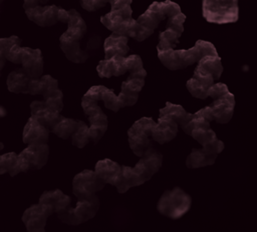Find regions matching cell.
I'll return each mask as SVG.
<instances>
[{
    "label": "cell",
    "mask_w": 257,
    "mask_h": 232,
    "mask_svg": "<svg viewBox=\"0 0 257 232\" xmlns=\"http://www.w3.org/2000/svg\"><path fill=\"white\" fill-rule=\"evenodd\" d=\"M133 0H111L110 11L100 17L101 24L113 33L133 38L139 42L149 38L145 29L133 18Z\"/></svg>",
    "instance_id": "cell-1"
},
{
    "label": "cell",
    "mask_w": 257,
    "mask_h": 232,
    "mask_svg": "<svg viewBox=\"0 0 257 232\" xmlns=\"http://www.w3.org/2000/svg\"><path fill=\"white\" fill-rule=\"evenodd\" d=\"M67 11V30L60 36L59 45L69 61L73 63H84L88 59L89 54L87 51L81 49L80 41L87 32V26L76 10L70 9Z\"/></svg>",
    "instance_id": "cell-2"
},
{
    "label": "cell",
    "mask_w": 257,
    "mask_h": 232,
    "mask_svg": "<svg viewBox=\"0 0 257 232\" xmlns=\"http://www.w3.org/2000/svg\"><path fill=\"white\" fill-rule=\"evenodd\" d=\"M158 50V57L162 64L170 70H181L207 55H218L215 46L208 41L198 40L190 49L175 50L172 47H165Z\"/></svg>",
    "instance_id": "cell-3"
},
{
    "label": "cell",
    "mask_w": 257,
    "mask_h": 232,
    "mask_svg": "<svg viewBox=\"0 0 257 232\" xmlns=\"http://www.w3.org/2000/svg\"><path fill=\"white\" fill-rule=\"evenodd\" d=\"M49 0H23L27 18L41 27L53 26L58 22L67 23L68 11L56 5H46Z\"/></svg>",
    "instance_id": "cell-4"
},
{
    "label": "cell",
    "mask_w": 257,
    "mask_h": 232,
    "mask_svg": "<svg viewBox=\"0 0 257 232\" xmlns=\"http://www.w3.org/2000/svg\"><path fill=\"white\" fill-rule=\"evenodd\" d=\"M186 134L198 141L206 151L219 154L224 149V143L217 138L216 133L211 129L210 122L198 113H194L189 123L182 129Z\"/></svg>",
    "instance_id": "cell-5"
},
{
    "label": "cell",
    "mask_w": 257,
    "mask_h": 232,
    "mask_svg": "<svg viewBox=\"0 0 257 232\" xmlns=\"http://www.w3.org/2000/svg\"><path fill=\"white\" fill-rule=\"evenodd\" d=\"M21 43L13 44L7 54V61L20 64L23 71L32 79L39 78L43 73V58L39 49L21 47Z\"/></svg>",
    "instance_id": "cell-6"
},
{
    "label": "cell",
    "mask_w": 257,
    "mask_h": 232,
    "mask_svg": "<svg viewBox=\"0 0 257 232\" xmlns=\"http://www.w3.org/2000/svg\"><path fill=\"white\" fill-rule=\"evenodd\" d=\"M192 198L180 187H175L163 193L159 199L157 209L160 214L177 220L183 217L191 208Z\"/></svg>",
    "instance_id": "cell-7"
},
{
    "label": "cell",
    "mask_w": 257,
    "mask_h": 232,
    "mask_svg": "<svg viewBox=\"0 0 257 232\" xmlns=\"http://www.w3.org/2000/svg\"><path fill=\"white\" fill-rule=\"evenodd\" d=\"M202 14L210 23H235L239 18L238 0H203Z\"/></svg>",
    "instance_id": "cell-8"
},
{
    "label": "cell",
    "mask_w": 257,
    "mask_h": 232,
    "mask_svg": "<svg viewBox=\"0 0 257 232\" xmlns=\"http://www.w3.org/2000/svg\"><path fill=\"white\" fill-rule=\"evenodd\" d=\"M180 12H182L180 6L173 1H155L149 6L145 13H143L137 19V22L145 29L146 33L150 37L154 30L159 26L161 21H163L165 18H170Z\"/></svg>",
    "instance_id": "cell-9"
},
{
    "label": "cell",
    "mask_w": 257,
    "mask_h": 232,
    "mask_svg": "<svg viewBox=\"0 0 257 232\" xmlns=\"http://www.w3.org/2000/svg\"><path fill=\"white\" fill-rule=\"evenodd\" d=\"M156 121L149 117H142L136 121L127 131L128 145L138 157H141L152 144V128Z\"/></svg>",
    "instance_id": "cell-10"
},
{
    "label": "cell",
    "mask_w": 257,
    "mask_h": 232,
    "mask_svg": "<svg viewBox=\"0 0 257 232\" xmlns=\"http://www.w3.org/2000/svg\"><path fill=\"white\" fill-rule=\"evenodd\" d=\"M99 208V199L95 195L87 200H78L75 207L69 206L61 214L57 215L58 218L68 225H79L92 219Z\"/></svg>",
    "instance_id": "cell-11"
},
{
    "label": "cell",
    "mask_w": 257,
    "mask_h": 232,
    "mask_svg": "<svg viewBox=\"0 0 257 232\" xmlns=\"http://www.w3.org/2000/svg\"><path fill=\"white\" fill-rule=\"evenodd\" d=\"M102 180L92 170H83L72 180V192L78 200H87L104 187Z\"/></svg>",
    "instance_id": "cell-12"
},
{
    "label": "cell",
    "mask_w": 257,
    "mask_h": 232,
    "mask_svg": "<svg viewBox=\"0 0 257 232\" xmlns=\"http://www.w3.org/2000/svg\"><path fill=\"white\" fill-rule=\"evenodd\" d=\"M49 147L46 144H30L17 155L19 172L41 169L48 160Z\"/></svg>",
    "instance_id": "cell-13"
},
{
    "label": "cell",
    "mask_w": 257,
    "mask_h": 232,
    "mask_svg": "<svg viewBox=\"0 0 257 232\" xmlns=\"http://www.w3.org/2000/svg\"><path fill=\"white\" fill-rule=\"evenodd\" d=\"M53 209L46 204H34L27 208L23 215L22 221L29 232H44L47 218L52 215Z\"/></svg>",
    "instance_id": "cell-14"
},
{
    "label": "cell",
    "mask_w": 257,
    "mask_h": 232,
    "mask_svg": "<svg viewBox=\"0 0 257 232\" xmlns=\"http://www.w3.org/2000/svg\"><path fill=\"white\" fill-rule=\"evenodd\" d=\"M163 155L158 152L153 146L144 152L141 159L138 161L134 169L140 175L143 182L149 181L162 167Z\"/></svg>",
    "instance_id": "cell-15"
},
{
    "label": "cell",
    "mask_w": 257,
    "mask_h": 232,
    "mask_svg": "<svg viewBox=\"0 0 257 232\" xmlns=\"http://www.w3.org/2000/svg\"><path fill=\"white\" fill-rule=\"evenodd\" d=\"M234 107L235 98L232 93L215 99L212 104L209 105L213 120L219 124H225L231 120L234 113Z\"/></svg>",
    "instance_id": "cell-16"
},
{
    "label": "cell",
    "mask_w": 257,
    "mask_h": 232,
    "mask_svg": "<svg viewBox=\"0 0 257 232\" xmlns=\"http://www.w3.org/2000/svg\"><path fill=\"white\" fill-rule=\"evenodd\" d=\"M214 83L215 80L211 74L195 69L193 77L187 81L186 86L193 97L204 100L208 97V89Z\"/></svg>",
    "instance_id": "cell-17"
},
{
    "label": "cell",
    "mask_w": 257,
    "mask_h": 232,
    "mask_svg": "<svg viewBox=\"0 0 257 232\" xmlns=\"http://www.w3.org/2000/svg\"><path fill=\"white\" fill-rule=\"evenodd\" d=\"M30 110L31 116H33L41 125L47 128L49 132L62 117L59 112L48 107L43 100L33 101L30 104Z\"/></svg>",
    "instance_id": "cell-18"
},
{
    "label": "cell",
    "mask_w": 257,
    "mask_h": 232,
    "mask_svg": "<svg viewBox=\"0 0 257 232\" xmlns=\"http://www.w3.org/2000/svg\"><path fill=\"white\" fill-rule=\"evenodd\" d=\"M96 71L100 78L123 75L127 72L126 56L113 55L108 59H103L96 66Z\"/></svg>",
    "instance_id": "cell-19"
},
{
    "label": "cell",
    "mask_w": 257,
    "mask_h": 232,
    "mask_svg": "<svg viewBox=\"0 0 257 232\" xmlns=\"http://www.w3.org/2000/svg\"><path fill=\"white\" fill-rule=\"evenodd\" d=\"M178 133V124L171 118L159 117L152 128V139L159 144L172 141Z\"/></svg>",
    "instance_id": "cell-20"
},
{
    "label": "cell",
    "mask_w": 257,
    "mask_h": 232,
    "mask_svg": "<svg viewBox=\"0 0 257 232\" xmlns=\"http://www.w3.org/2000/svg\"><path fill=\"white\" fill-rule=\"evenodd\" d=\"M49 138V130L31 116L23 129L22 140L25 144H46Z\"/></svg>",
    "instance_id": "cell-21"
},
{
    "label": "cell",
    "mask_w": 257,
    "mask_h": 232,
    "mask_svg": "<svg viewBox=\"0 0 257 232\" xmlns=\"http://www.w3.org/2000/svg\"><path fill=\"white\" fill-rule=\"evenodd\" d=\"M94 172L104 184L115 186L121 175V166L110 159H103L95 164Z\"/></svg>",
    "instance_id": "cell-22"
},
{
    "label": "cell",
    "mask_w": 257,
    "mask_h": 232,
    "mask_svg": "<svg viewBox=\"0 0 257 232\" xmlns=\"http://www.w3.org/2000/svg\"><path fill=\"white\" fill-rule=\"evenodd\" d=\"M39 203L49 205L53 209V212L59 215L70 206L71 197L65 195L59 189H54L43 192L39 198Z\"/></svg>",
    "instance_id": "cell-23"
},
{
    "label": "cell",
    "mask_w": 257,
    "mask_h": 232,
    "mask_svg": "<svg viewBox=\"0 0 257 232\" xmlns=\"http://www.w3.org/2000/svg\"><path fill=\"white\" fill-rule=\"evenodd\" d=\"M127 42H128V37L112 32L104 40V43H103L104 59H108L113 55L127 56L130 51Z\"/></svg>",
    "instance_id": "cell-24"
},
{
    "label": "cell",
    "mask_w": 257,
    "mask_h": 232,
    "mask_svg": "<svg viewBox=\"0 0 257 232\" xmlns=\"http://www.w3.org/2000/svg\"><path fill=\"white\" fill-rule=\"evenodd\" d=\"M58 89V81L50 75H41L39 78L30 79L27 94L43 96V99Z\"/></svg>",
    "instance_id": "cell-25"
},
{
    "label": "cell",
    "mask_w": 257,
    "mask_h": 232,
    "mask_svg": "<svg viewBox=\"0 0 257 232\" xmlns=\"http://www.w3.org/2000/svg\"><path fill=\"white\" fill-rule=\"evenodd\" d=\"M192 116L193 114L187 112L181 105H176L171 102H167L166 106L160 109L159 117L171 118L178 124V126H180L183 129L192 119Z\"/></svg>",
    "instance_id": "cell-26"
},
{
    "label": "cell",
    "mask_w": 257,
    "mask_h": 232,
    "mask_svg": "<svg viewBox=\"0 0 257 232\" xmlns=\"http://www.w3.org/2000/svg\"><path fill=\"white\" fill-rule=\"evenodd\" d=\"M120 166H121V175L114 186L117 189L118 193H125L132 187H136L144 184L143 180L141 179L137 171L134 169V167H130L125 165H120Z\"/></svg>",
    "instance_id": "cell-27"
},
{
    "label": "cell",
    "mask_w": 257,
    "mask_h": 232,
    "mask_svg": "<svg viewBox=\"0 0 257 232\" xmlns=\"http://www.w3.org/2000/svg\"><path fill=\"white\" fill-rule=\"evenodd\" d=\"M217 154L210 153L205 149L194 148L186 159V165L188 168H201L206 166H211L215 163Z\"/></svg>",
    "instance_id": "cell-28"
},
{
    "label": "cell",
    "mask_w": 257,
    "mask_h": 232,
    "mask_svg": "<svg viewBox=\"0 0 257 232\" xmlns=\"http://www.w3.org/2000/svg\"><path fill=\"white\" fill-rule=\"evenodd\" d=\"M30 79L22 68L16 69L7 77V88L12 93L27 94Z\"/></svg>",
    "instance_id": "cell-29"
},
{
    "label": "cell",
    "mask_w": 257,
    "mask_h": 232,
    "mask_svg": "<svg viewBox=\"0 0 257 232\" xmlns=\"http://www.w3.org/2000/svg\"><path fill=\"white\" fill-rule=\"evenodd\" d=\"M196 69L211 74L214 80L217 81L220 79L223 72L221 58L218 55L204 56L198 61V66L196 67Z\"/></svg>",
    "instance_id": "cell-30"
},
{
    "label": "cell",
    "mask_w": 257,
    "mask_h": 232,
    "mask_svg": "<svg viewBox=\"0 0 257 232\" xmlns=\"http://www.w3.org/2000/svg\"><path fill=\"white\" fill-rule=\"evenodd\" d=\"M78 125V120L67 118L62 116L61 119L57 122V124L51 129L50 132L54 133L56 136H58L61 139H68L72 133L76 130Z\"/></svg>",
    "instance_id": "cell-31"
},
{
    "label": "cell",
    "mask_w": 257,
    "mask_h": 232,
    "mask_svg": "<svg viewBox=\"0 0 257 232\" xmlns=\"http://www.w3.org/2000/svg\"><path fill=\"white\" fill-rule=\"evenodd\" d=\"M5 173H9L10 176L20 173L17 165V154L14 152L0 155V175Z\"/></svg>",
    "instance_id": "cell-32"
},
{
    "label": "cell",
    "mask_w": 257,
    "mask_h": 232,
    "mask_svg": "<svg viewBox=\"0 0 257 232\" xmlns=\"http://www.w3.org/2000/svg\"><path fill=\"white\" fill-rule=\"evenodd\" d=\"M70 138H71L72 145L76 146L77 148H83L90 141L89 134H88V126L83 121L78 120L77 128L72 133Z\"/></svg>",
    "instance_id": "cell-33"
},
{
    "label": "cell",
    "mask_w": 257,
    "mask_h": 232,
    "mask_svg": "<svg viewBox=\"0 0 257 232\" xmlns=\"http://www.w3.org/2000/svg\"><path fill=\"white\" fill-rule=\"evenodd\" d=\"M89 124H90L88 126L89 139L94 144H96L100 140V138L104 135V133L106 132L108 122H107V120H99V121L91 122Z\"/></svg>",
    "instance_id": "cell-34"
},
{
    "label": "cell",
    "mask_w": 257,
    "mask_h": 232,
    "mask_svg": "<svg viewBox=\"0 0 257 232\" xmlns=\"http://www.w3.org/2000/svg\"><path fill=\"white\" fill-rule=\"evenodd\" d=\"M101 101H103L104 107L112 110L113 112H117L120 108H123V105L121 103V100L119 99L118 95H115L111 89L106 88L102 92Z\"/></svg>",
    "instance_id": "cell-35"
},
{
    "label": "cell",
    "mask_w": 257,
    "mask_h": 232,
    "mask_svg": "<svg viewBox=\"0 0 257 232\" xmlns=\"http://www.w3.org/2000/svg\"><path fill=\"white\" fill-rule=\"evenodd\" d=\"M15 43H21V39L17 36H11L8 38H1L0 39V76L1 71L5 66L7 61V54L10 47Z\"/></svg>",
    "instance_id": "cell-36"
},
{
    "label": "cell",
    "mask_w": 257,
    "mask_h": 232,
    "mask_svg": "<svg viewBox=\"0 0 257 232\" xmlns=\"http://www.w3.org/2000/svg\"><path fill=\"white\" fill-rule=\"evenodd\" d=\"M43 101L46 103V105L48 107H50L51 109H53L59 113L63 109V93L60 89H56L54 92H52L46 98H44Z\"/></svg>",
    "instance_id": "cell-37"
},
{
    "label": "cell",
    "mask_w": 257,
    "mask_h": 232,
    "mask_svg": "<svg viewBox=\"0 0 257 232\" xmlns=\"http://www.w3.org/2000/svg\"><path fill=\"white\" fill-rule=\"evenodd\" d=\"M229 93H230V91L228 90L227 85L224 83H214L208 89V96L213 98V100L218 99L223 96H226Z\"/></svg>",
    "instance_id": "cell-38"
},
{
    "label": "cell",
    "mask_w": 257,
    "mask_h": 232,
    "mask_svg": "<svg viewBox=\"0 0 257 232\" xmlns=\"http://www.w3.org/2000/svg\"><path fill=\"white\" fill-rule=\"evenodd\" d=\"M111 0H79L81 7L88 12L96 11L105 6Z\"/></svg>",
    "instance_id": "cell-39"
},
{
    "label": "cell",
    "mask_w": 257,
    "mask_h": 232,
    "mask_svg": "<svg viewBox=\"0 0 257 232\" xmlns=\"http://www.w3.org/2000/svg\"><path fill=\"white\" fill-rule=\"evenodd\" d=\"M106 89V87L101 86V85H96V86H92L82 97L88 98L92 101H95L98 103V101H101V96H102V92Z\"/></svg>",
    "instance_id": "cell-40"
},
{
    "label": "cell",
    "mask_w": 257,
    "mask_h": 232,
    "mask_svg": "<svg viewBox=\"0 0 257 232\" xmlns=\"http://www.w3.org/2000/svg\"><path fill=\"white\" fill-rule=\"evenodd\" d=\"M196 113H198L199 115H201V116H203L206 120H208L209 122H211L212 120H213V116H212V114H211V111H210V109H209V106H207V107H205V108H203V109H200L199 111H197Z\"/></svg>",
    "instance_id": "cell-41"
},
{
    "label": "cell",
    "mask_w": 257,
    "mask_h": 232,
    "mask_svg": "<svg viewBox=\"0 0 257 232\" xmlns=\"http://www.w3.org/2000/svg\"><path fill=\"white\" fill-rule=\"evenodd\" d=\"M3 146H4V145H3V143H1V142H0V149H1V148H3Z\"/></svg>",
    "instance_id": "cell-42"
},
{
    "label": "cell",
    "mask_w": 257,
    "mask_h": 232,
    "mask_svg": "<svg viewBox=\"0 0 257 232\" xmlns=\"http://www.w3.org/2000/svg\"><path fill=\"white\" fill-rule=\"evenodd\" d=\"M3 1H4V0H0V6H1V4L3 3Z\"/></svg>",
    "instance_id": "cell-43"
}]
</instances>
